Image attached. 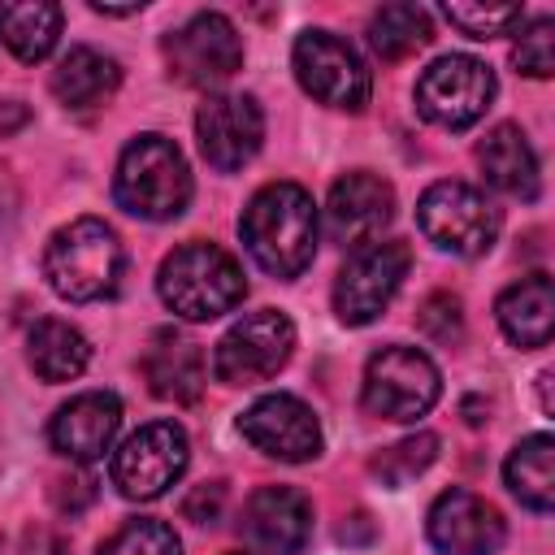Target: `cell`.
Wrapping results in <instances>:
<instances>
[{
  "label": "cell",
  "mask_w": 555,
  "mask_h": 555,
  "mask_svg": "<svg viewBox=\"0 0 555 555\" xmlns=\"http://www.w3.org/2000/svg\"><path fill=\"white\" fill-rule=\"evenodd\" d=\"M317 230H321L317 204H312V195L299 182H269V186H260L247 199L243 217H238V234H243L247 256L264 273L282 278V282L299 278L312 264Z\"/></svg>",
  "instance_id": "cell-1"
},
{
  "label": "cell",
  "mask_w": 555,
  "mask_h": 555,
  "mask_svg": "<svg viewBox=\"0 0 555 555\" xmlns=\"http://www.w3.org/2000/svg\"><path fill=\"white\" fill-rule=\"evenodd\" d=\"M126 273V251L100 217H78L61 225L43 247V278L69 304H95L117 295Z\"/></svg>",
  "instance_id": "cell-2"
},
{
  "label": "cell",
  "mask_w": 555,
  "mask_h": 555,
  "mask_svg": "<svg viewBox=\"0 0 555 555\" xmlns=\"http://www.w3.org/2000/svg\"><path fill=\"white\" fill-rule=\"evenodd\" d=\"M191 169L173 139L165 134H134L113 173V195L130 217L143 221H173L191 204Z\"/></svg>",
  "instance_id": "cell-3"
},
{
  "label": "cell",
  "mask_w": 555,
  "mask_h": 555,
  "mask_svg": "<svg viewBox=\"0 0 555 555\" xmlns=\"http://www.w3.org/2000/svg\"><path fill=\"white\" fill-rule=\"evenodd\" d=\"M156 291L173 317L212 321L243 304L247 278H243L238 260L230 251H221L217 243H182L178 251H169L160 260Z\"/></svg>",
  "instance_id": "cell-4"
},
{
  "label": "cell",
  "mask_w": 555,
  "mask_h": 555,
  "mask_svg": "<svg viewBox=\"0 0 555 555\" xmlns=\"http://www.w3.org/2000/svg\"><path fill=\"white\" fill-rule=\"evenodd\" d=\"M442 395V373L438 364L403 343H390L382 351L369 356L364 364V386H360V403L369 416L382 421H416L425 416Z\"/></svg>",
  "instance_id": "cell-5"
},
{
  "label": "cell",
  "mask_w": 555,
  "mask_h": 555,
  "mask_svg": "<svg viewBox=\"0 0 555 555\" xmlns=\"http://www.w3.org/2000/svg\"><path fill=\"white\" fill-rule=\"evenodd\" d=\"M291 65H295L299 87L317 104L343 108V113H360L369 104V91H373L369 65L334 30H304L291 48Z\"/></svg>",
  "instance_id": "cell-6"
},
{
  "label": "cell",
  "mask_w": 555,
  "mask_h": 555,
  "mask_svg": "<svg viewBox=\"0 0 555 555\" xmlns=\"http://www.w3.org/2000/svg\"><path fill=\"white\" fill-rule=\"evenodd\" d=\"M416 221L451 256H486L499 238V208L468 182H434L416 204Z\"/></svg>",
  "instance_id": "cell-7"
},
{
  "label": "cell",
  "mask_w": 555,
  "mask_h": 555,
  "mask_svg": "<svg viewBox=\"0 0 555 555\" xmlns=\"http://www.w3.org/2000/svg\"><path fill=\"white\" fill-rule=\"evenodd\" d=\"M494 100V74L486 61L451 52L416 78V113L442 130H464L486 117Z\"/></svg>",
  "instance_id": "cell-8"
},
{
  "label": "cell",
  "mask_w": 555,
  "mask_h": 555,
  "mask_svg": "<svg viewBox=\"0 0 555 555\" xmlns=\"http://www.w3.org/2000/svg\"><path fill=\"white\" fill-rule=\"evenodd\" d=\"M291 351H295V325L273 308H260L221 334L212 351V373L225 386H256L269 382L291 360Z\"/></svg>",
  "instance_id": "cell-9"
},
{
  "label": "cell",
  "mask_w": 555,
  "mask_h": 555,
  "mask_svg": "<svg viewBox=\"0 0 555 555\" xmlns=\"http://www.w3.org/2000/svg\"><path fill=\"white\" fill-rule=\"evenodd\" d=\"M186 460H191V447L182 425L152 421L113 451V486L134 503H152L169 486H178V477L186 473Z\"/></svg>",
  "instance_id": "cell-10"
},
{
  "label": "cell",
  "mask_w": 555,
  "mask_h": 555,
  "mask_svg": "<svg viewBox=\"0 0 555 555\" xmlns=\"http://www.w3.org/2000/svg\"><path fill=\"white\" fill-rule=\"evenodd\" d=\"M408 269H412V247L399 243V238L360 247L343 264L338 282H334V312H338V321L343 325H369V321H377L390 308V299L399 295Z\"/></svg>",
  "instance_id": "cell-11"
},
{
  "label": "cell",
  "mask_w": 555,
  "mask_h": 555,
  "mask_svg": "<svg viewBox=\"0 0 555 555\" xmlns=\"http://www.w3.org/2000/svg\"><path fill=\"white\" fill-rule=\"evenodd\" d=\"M165 65L169 78L186 87H217L238 74L243 39L225 13H195L191 22L165 35Z\"/></svg>",
  "instance_id": "cell-12"
},
{
  "label": "cell",
  "mask_w": 555,
  "mask_h": 555,
  "mask_svg": "<svg viewBox=\"0 0 555 555\" xmlns=\"http://www.w3.org/2000/svg\"><path fill=\"white\" fill-rule=\"evenodd\" d=\"M395 221V186L373 169H351L330 186L325 230L338 247H373L382 230Z\"/></svg>",
  "instance_id": "cell-13"
},
{
  "label": "cell",
  "mask_w": 555,
  "mask_h": 555,
  "mask_svg": "<svg viewBox=\"0 0 555 555\" xmlns=\"http://www.w3.org/2000/svg\"><path fill=\"white\" fill-rule=\"evenodd\" d=\"M195 139L212 169L221 173L243 169L260 152V139H264V113L256 95H238V91L208 95L195 113Z\"/></svg>",
  "instance_id": "cell-14"
},
{
  "label": "cell",
  "mask_w": 555,
  "mask_h": 555,
  "mask_svg": "<svg viewBox=\"0 0 555 555\" xmlns=\"http://www.w3.org/2000/svg\"><path fill=\"white\" fill-rule=\"evenodd\" d=\"M238 434L269 460L282 464H308L321 455V425L312 408L295 395H264L238 416Z\"/></svg>",
  "instance_id": "cell-15"
},
{
  "label": "cell",
  "mask_w": 555,
  "mask_h": 555,
  "mask_svg": "<svg viewBox=\"0 0 555 555\" xmlns=\"http://www.w3.org/2000/svg\"><path fill=\"white\" fill-rule=\"evenodd\" d=\"M425 533L442 555H494L507 538V525L499 507H490L473 490H442L429 503Z\"/></svg>",
  "instance_id": "cell-16"
},
{
  "label": "cell",
  "mask_w": 555,
  "mask_h": 555,
  "mask_svg": "<svg viewBox=\"0 0 555 555\" xmlns=\"http://www.w3.org/2000/svg\"><path fill=\"white\" fill-rule=\"evenodd\" d=\"M243 533L264 555H299L312 538V503L295 486H260L243 507Z\"/></svg>",
  "instance_id": "cell-17"
},
{
  "label": "cell",
  "mask_w": 555,
  "mask_h": 555,
  "mask_svg": "<svg viewBox=\"0 0 555 555\" xmlns=\"http://www.w3.org/2000/svg\"><path fill=\"white\" fill-rule=\"evenodd\" d=\"M121 429V403L108 390H82L69 403L56 408L52 425H48V442L74 460V464H91L104 451H113V438Z\"/></svg>",
  "instance_id": "cell-18"
},
{
  "label": "cell",
  "mask_w": 555,
  "mask_h": 555,
  "mask_svg": "<svg viewBox=\"0 0 555 555\" xmlns=\"http://www.w3.org/2000/svg\"><path fill=\"white\" fill-rule=\"evenodd\" d=\"M494 317H499V330L507 334V343L533 351V347H546L551 334H555V286L546 273H529L520 282H512L499 304H494Z\"/></svg>",
  "instance_id": "cell-19"
},
{
  "label": "cell",
  "mask_w": 555,
  "mask_h": 555,
  "mask_svg": "<svg viewBox=\"0 0 555 555\" xmlns=\"http://www.w3.org/2000/svg\"><path fill=\"white\" fill-rule=\"evenodd\" d=\"M477 165L494 191H503L512 199H538V186H542L538 182V156H533L520 126H512V121L494 126L477 143Z\"/></svg>",
  "instance_id": "cell-20"
},
{
  "label": "cell",
  "mask_w": 555,
  "mask_h": 555,
  "mask_svg": "<svg viewBox=\"0 0 555 555\" xmlns=\"http://www.w3.org/2000/svg\"><path fill=\"white\" fill-rule=\"evenodd\" d=\"M143 373H147L152 395L165 403H195L208 382L199 347L186 338H173V334H160L152 343V351L143 356Z\"/></svg>",
  "instance_id": "cell-21"
},
{
  "label": "cell",
  "mask_w": 555,
  "mask_h": 555,
  "mask_svg": "<svg viewBox=\"0 0 555 555\" xmlns=\"http://www.w3.org/2000/svg\"><path fill=\"white\" fill-rule=\"evenodd\" d=\"M117 87H121L117 61L95 48H69L52 69V95L65 108H95V104L113 100Z\"/></svg>",
  "instance_id": "cell-22"
},
{
  "label": "cell",
  "mask_w": 555,
  "mask_h": 555,
  "mask_svg": "<svg viewBox=\"0 0 555 555\" xmlns=\"http://www.w3.org/2000/svg\"><path fill=\"white\" fill-rule=\"evenodd\" d=\"M61 22H65V13L52 0H4L0 4V39L26 65L43 61L56 48Z\"/></svg>",
  "instance_id": "cell-23"
},
{
  "label": "cell",
  "mask_w": 555,
  "mask_h": 555,
  "mask_svg": "<svg viewBox=\"0 0 555 555\" xmlns=\"http://www.w3.org/2000/svg\"><path fill=\"white\" fill-rule=\"evenodd\" d=\"M26 360H30V369L43 377V382H74L82 369H87V360H91V343L82 338V330H74L69 321H56V317H48V321H39L35 330H30V338H26Z\"/></svg>",
  "instance_id": "cell-24"
},
{
  "label": "cell",
  "mask_w": 555,
  "mask_h": 555,
  "mask_svg": "<svg viewBox=\"0 0 555 555\" xmlns=\"http://www.w3.org/2000/svg\"><path fill=\"white\" fill-rule=\"evenodd\" d=\"M503 481L529 512H551L555 507V442H551V434H533V438L516 442L503 464Z\"/></svg>",
  "instance_id": "cell-25"
},
{
  "label": "cell",
  "mask_w": 555,
  "mask_h": 555,
  "mask_svg": "<svg viewBox=\"0 0 555 555\" xmlns=\"http://www.w3.org/2000/svg\"><path fill=\"white\" fill-rule=\"evenodd\" d=\"M434 39V22L421 4H382L369 22V43L382 61H403Z\"/></svg>",
  "instance_id": "cell-26"
},
{
  "label": "cell",
  "mask_w": 555,
  "mask_h": 555,
  "mask_svg": "<svg viewBox=\"0 0 555 555\" xmlns=\"http://www.w3.org/2000/svg\"><path fill=\"white\" fill-rule=\"evenodd\" d=\"M438 460V434H408V438H399L395 447H386V451H377L373 460H369V473L373 477H382V486H408V481H416L429 464Z\"/></svg>",
  "instance_id": "cell-27"
},
{
  "label": "cell",
  "mask_w": 555,
  "mask_h": 555,
  "mask_svg": "<svg viewBox=\"0 0 555 555\" xmlns=\"http://www.w3.org/2000/svg\"><path fill=\"white\" fill-rule=\"evenodd\" d=\"M100 555H182V542L165 520H126L100 546Z\"/></svg>",
  "instance_id": "cell-28"
},
{
  "label": "cell",
  "mask_w": 555,
  "mask_h": 555,
  "mask_svg": "<svg viewBox=\"0 0 555 555\" xmlns=\"http://www.w3.org/2000/svg\"><path fill=\"white\" fill-rule=\"evenodd\" d=\"M512 61L520 74L529 78H551L555 74V22L551 17H533L516 30L512 43Z\"/></svg>",
  "instance_id": "cell-29"
},
{
  "label": "cell",
  "mask_w": 555,
  "mask_h": 555,
  "mask_svg": "<svg viewBox=\"0 0 555 555\" xmlns=\"http://www.w3.org/2000/svg\"><path fill=\"white\" fill-rule=\"evenodd\" d=\"M442 17L468 39H494L520 22V4H442Z\"/></svg>",
  "instance_id": "cell-30"
},
{
  "label": "cell",
  "mask_w": 555,
  "mask_h": 555,
  "mask_svg": "<svg viewBox=\"0 0 555 555\" xmlns=\"http://www.w3.org/2000/svg\"><path fill=\"white\" fill-rule=\"evenodd\" d=\"M416 321H421V330L434 338V343H460V334H464V317H460V299L455 295H447V291H438V295H429L425 304H421V312H416Z\"/></svg>",
  "instance_id": "cell-31"
},
{
  "label": "cell",
  "mask_w": 555,
  "mask_h": 555,
  "mask_svg": "<svg viewBox=\"0 0 555 555\" xmlns=\"http://www.w3.org/2000/svg\"><path fill=\"white\" fill-rule=\"evenodd\" d=\"M91 499H95V481H91L87 473H65V477L52 481V503H56V512L78 516L82 507H91Z\"/></svg>",
  "instance_id": "cell-32"
},
{
  "label": "cell",
  "mask_w": 555,
  "mask_h": 555,
  "mask_svg": "<svg viewBox=\"0 0 555 555\" xmlns=\"http://www.w3.org/2000/svg\"><path fill=\"white\" fill-rule=\"evenodd\" d=\"M221 507H225V486L221 481H204L186 494L182 503V516L195 520V525H217L221 520Z\"/></svg>",
  "instance_id": "cell-33"
},
{
  "label": "cell",
  "mask_w": 555,
  "mask_h": 555,
  "mask_svg": "<svg viewBox=\"0 0 555 555\" xmlns=\"http://www.w3.org/2000/svg\"><path fill=\"white\" fill-rule=\"evenodd\" d=\"M373 533H377V529L369 525V516H364V512H356V516L338 529V538H343V542H373Z\"/></svg>",
  "instance_id": "cell-34"
},
{
  "label": "cell",
  "mask_w": 555,
  "mask_h": 555,
  "mask_svg": "<svg viewBox=\"0 0 555 555\" xmlns=\"http://www.w3.org/2000/svg\"><path fill=\"white\" fill-rule=\"evenodd\" d=\"M26 117H30V113H26L17 100H4V104H0V139H4V134H13V130H22V126H26Z\"/></svg>",
  "instance_id": "cell-35"
},
{
  "label": "cell",
  "mask_w": 555,
  "mask_h": 555,
  "mask_svg": "<svg viewBox=\"0 0 555 555\" xmlns=\"http://www.w3.org/2000/svg\"><path fill=\"white\" fill-rule=\"evenodd\" d=\"M91 9H95V13H104V17H130V13H139V9H143V0H139V4H104V0H91Z\"/></svg>",
  "instance_id": "cell-36"
},
{
  "label": "cell",
  "mask_w": 555,
  "mask_h": 555,
  "mask_svg": "<svg viewBox=\"0 0 555 555\" xmlns=\"http://www.w3.org/2000/svg\"><path fill=\"white\" fill-rule=\"evenodd\" d=\"M538 390H542V412H551V373L538 377Z\"/></svg>",
  "instance_id": "cell-37"
}]
</instances>
